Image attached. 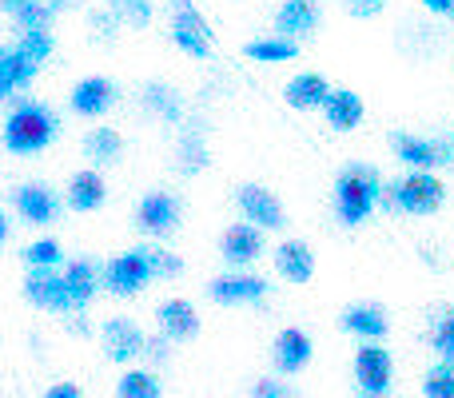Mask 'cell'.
Wrapping results in <instances>:
<instances>
[{
	"instance_id": "cell-30",
	"label": "cell",
	"mask_w": 454,
	"mask_h": 398,
	"mask_svg": "<svg viewBox=\"0 0 454 398\" xmlns=\"http://www.w3.org/2000/svg\"><path fill=\"white\" fill-rule=\"evenodd\" d=\"M164 383H160L152 371H124L116 378V398H160Z\"/></svg>"
},
{
	"instance_id": "cell-26",
	"label": "cell",
	"mask_w": 454,
	"mask_h": 398,
	"mask_svg": "<svg viewBox=\"0 0 454 398\" xmlns=\"http://www.w3.org/2000/svg\"><path fill=\"white\" fill-rule=\"evenodd\" d=\"M0 8L20 32H48L56 16L48 0H0Z\"/></svg>"
},
{
	"instance_id": "cell-2",
	"label": "cell",
	"mask_w": 454,
	"mask_h": 398,
	"mask_svg": "<svg viewBox=\"0 0 454 398\" xmlns=\"http://www.w3.org/2000/svg\"><path fill=\"white\" fill-rule=\"evenodd\" d=\"M56 140V112L40 100H12L4 116V148L12 156H36Z\"/></svg>"
},
{
	"instance_id": "cell-19",
	"label": "cell",
	"mask_w": 454,
	"mask_h": 398,
	"mask_svg": "<svg viewBox=\"0 0 454 398\" xmlns=\"http://www.w3.org/2000/svg\"><path fill=\"white\" fill-rule=\"evenodd\" d=\"M319 28V4L315 0H283L275 8V32L287 40H299V36H311Z\"/></svg>"
},
{
	"instance_id": "cell-24",
	"label": "cell",
	"mask_w": 454,
	"mask_h": 398,
	"mask_svg": "<svg viewBox=\"0 0 454 398\" xmlns=\"http://www.w3.org/2000/svg\"><path fill=\"white\" fill-rule=\"evenodd\" d=\"M391 148L411 172H431V168L442 164L439 156V144L434 140H423V136H411V132H395L391 136Z\"/></svg>"
},
{
	"instance_id": "cell-25",
	"label": "cell",
	"mask_w": 454,
	"mask_h": 398,
	"mask_svg": "<svg viewBox=\"0 0 454 398\" xmlns=\"http://www.w3.org/2000/svg\"><path fill=\"white\" fill-rule=\"evenodd\" d=\"M323 116H327V124L335 128V132H351V128L363 124L367 108H363L359 92H351V88H335L331 100H327V108H323Z\"/></svg>"
},
{
	"instance_id": "cell-16",
	"label": "cell",
	"mask_w": 454,
	"mask_h": 398,
	"mask_svg": "<svg viewBox=\"0 0 454 398\" xmlns=\"http://www.w3.org/2000/svg\"><path fill=\"white\" fill-rule=\"evenodd\" d=\"M339 327H343L347 335H359L363 343H379V339H387V331H391V319H387V311L379 303H355L339 315Z\"/></svg>"
},
{
	"instance_id": "cell-40",
	"label": "cell",
	"mask_w": 454,
	"mask_h": 398,
	"mask_svg": "<svg viewBox=\"0 0 454 398\" xmlns=\"http://www.w3.org/2000/svg\"><path fill=\"white\" fill-rule=\"evenodd\" d=\"M343 4H347V12H351V16H359V20H371V16L383 12L387 0H343Z\"/></svg>"
},
{
	"instance_id": "cell-34",
	"label": "cell",
	"mask_w": 454,
	"mask_h": 398,
	"mask_svg": "<svg viewBox=\"0 0 454 398\" xmlns=\"http://www.w3.org/2000/svg\"><path fill=\"white\" fill-rule=\"evenodd\" d=\"M64 259V247L56 239H36L24 247V263H28V271H36V267H60Z\"/></svg>"
},
{
	"instance_id": "cell-27",
	"label": "cell",
	"mask_w": 454,
	"mask_h": 398,
	"mask_svg": "<svg viewBox=\"0 0 454 398\" xmlns=\"http://www.w3.org/2000/svg\"><path fill=\"white\" fill-rule=\"evenodd\" d=\"M176 160H180L184 176H200L207 168V132L204 124H184L180 144H176Z\"/></svg>"
},
{
	"instance_id": "cell-35",
	"label": "cell",
	"mask_w": 454,
	"mask_h": 398,
	"mask_svg": "<svg viewBox=\"0 0 454 398\" xmlns=\"http://www.w3.org/2000/svg\"><path fill=\"white\" fill-rule=\"evenodd\" d=\"M16 48L28 52L36 64H44L48 56H52V32H20V36H16Z\"/></svg>"
},
{
	"instance_id": "cell-37",
	"label": "cell",
	"mask_w": 454,
	"mask_h": 398,
	"mask_svg": "<svg viewBox=\"0 0 454 398\" xmlns=\"http://www.w3.org/2000/svg\"><path fill=\"white\" fill-rule=\"evenodd\" d=\"M148 255H152V271L160 275V279H176V275L184 271V263H180V255H172L168 247H148Z\"/></svg>"
},
{
	"instance_id": "cell-11",
	"label": "cell",
	"mask_w": 454,
	"mask_h": 398,
	"mask_svg": "<svg viewBox=\"0 0 454 398\" xmlns=\"http://www.w3.org/2000/svg\"><path fill=\"white\" fill-rule=\"evenodd\" d=\"M116 100H120V88L112 84L108 76H84L76 88H72L68 108L84 120H100L116 108Z\"/></svg>"
},
{
	"instance_id": "cell-5",
	"label": "cell",
	"mask_w": 454,
	"mask_h": 398,
	"mask_svg": "<svg viewBox=\"0 0 454 398\" xmlns=\"http://www.w3.org/2000/svg\"><path fill=\"white\" fill-rule=\"evenodd\" d=\"M156 279L152 271V255L148 247H132V251H120L108 267H104V287L112 291L116 299H128V295H140L148 283Z\"/></svg>"
},
{
	"instance_id": "cell-7",
	"label": "cell",
	"mask_w": 454,
	"mask_h": 398,
	"mask_svg": "<svg viewBox=\"0 0 454 398\" xmlns=\"http://www.w3.org/2000/svg\"><path fill=\"white\" fill-rule=\"evenodd\" d=\"M271 283L255 271H227L220 279L207 283V299L220 307H251V303H263Z\"/></svg>"
},
{
	"instance_id": "cell-17",
	"label": "cell",
	"mask_w": 454,
	"mask_h": 398,
	"mask_svg": "<svg viewBox=\"0 0 454 398\" xmlns=\"http://www.w3.org/2000/svg\"><path fill=\"white\" fill-rule=\"evenodd\" d=\"M331 92H335V88L327 84L323 72H299V76L283 88V100H287V108H295V112H315V108H327Z\"/></svg>"
},
{
	"instance_id": "cell-13",
	"label": "cell",
	"mask_w": 454,
	"mask_h": 398,
	"mask_svg": "<svg viewBox=\"0 0 454 398\" xmlns=\"http://www.w3.org/2000/svg\"><path fill=\"white\" fill-rule=\"evenodd\" d=\"M220 255H223V263L235 267V271L251 267L259 255H263V227L247 223V219H243V223H231L220 239Z\"/></svg>"
},
{
	"instance_id": "cell-10",
	"label": "cell",
	"mask_w": 454,
	"mask_h": 398,
	"mask_svg": "<svg viewBox=\"0 0 454 398\" xmlns=\"http://www.w3.org/2000/svg\"><path fill=\"white\" fill-rule=\"evenodd\" d=\"M12 207L24 223L48 227V223H56V215H60V196H56L48 183L32 180V183H20V188L12 191Z\"/></svg>"
},
{
	"instance_id": "cell-43",
	"label": "cell",
	"mask_w": 454,
	"mask_h": 398,
	"mask_svg": "<svg viewBox=\"0 0 454 398\" xmlns=\"http://www.w3.org/2000/svg\"><path fill=\"white\" fill-rule=\"evenodd\" d=\"M423 8L434 16H454V0H423Z\"/></svg>"
},
{
	"instance_id": "cell-28",
	"label": "cell",
	"mask_w": 454,
	"mask_h": 398,
	"mask_svg": "<svg viewBox=\"0 0 454 398\" xmlns=\"http://www.w3.org/2000/svg\"><path fill=\"white\" fill-rule=\"evenodd\" d=\"M84 156L92 160L96 168H108L124 156V136L116 128H88L84 136Z\"/></svg>"
},
{
	"instance_id": "cell-31",
	"label": "cell",
	"mask_w": 454,
	"mask_h": 398,
	"mask_svg": "<svg viewBox=\"0 0 454 398\" xmlns=\"http://www.w3.org/2000/svg\"><path fill=\"white\" fill-rule=\"evenodd\" d=\"M108 8L120 16V24H124V28H148L152 16H156L152 0H108Z\"/></svg>"
},
{
	"instance_id": "cell-32",
	"label": "cell",
	"mask_w": 454,
	"mask_h": 398,
	"mask_svg": "<svg viewBox=\"0 0 454 398\" xmlns=\"http://www.w3.org/2000/svg\"><path fill=\"white\" fill-rule=\"evenodd\" d=\"M423 398H454V363L439 359L423 375Z\"/></svg>"
},
{
	"instance_id": "cell-22",
	"label": "cell",
	"mask_w": 454,
	"mask_h": 398,
	"mask_svg": "<svg viewBox=\"0 0 454 398\" xmlns=\"http://www.w3.org/2000/svg\"><path fill=\"white\" fill-rule=\"evenodd\" d=\"M275 271H279V279L303 287V283H311V275H315V251L307 247L303 239L279 243V247H275Z\"/></svg>"
},
{
	"instance_id": "cell-39",
	"label": "cell",
	"mask_w": 454,
	"mask_h": 398,
	"mask_svg": "<svg viewBox=\"0 0 454 398\" xmlns=\"http://www.w3.org/2000/svg\"><path fill=\"white\" fill-rule=\"evenodd\" d=\"M247 398H295L291 383H279V378H255Z\"/></svg>"
},
{
	"instance_id": "cell-9",
	"label": "cell",
	"mask_w": 454,
	"mask_h": 398,
	"mask_svg": "<svg viewBox=\"0 0 454 398\" xmlns=\"http://www.w3.org/2000/svg\"><path fill=\"white\" fill-rule=\"evenodd\" d=\"M100 343H104V355H108L112 363H124V367L136 359H144V351H148V335H144L132 319H124V315L104 323Z\"/></svg>"
},
{
	"instance_id": "cell-29",
	"label": "cell",
	"mask_w": 454,
	"mask_h": 398,
	"mask_svg": "<svg viewBox=\"0 0 454 398\" xmlns=\"http://www.w3.org/2000/svg\"><path fill=\"white\" fill-rule=\"evenodd\" d=\"M243 56L255 64H287L299 56V44L287 36H259V40H247V44H243Z\"/></svg>"
},
{
	"instance_id": "cell-8",
	"label": "cell",
	"mask_w": 454,
	"mask_h": 398,
	"mask_svg": "<svg viewBox=\"0 0 454 398\" xmlns=\"http://www.w3.org/2000/svg\"><path fill=\"white\" fill-rule=\"evenodd\" d=\"M24 299L36 303L40 311L76 315L72 311V295H68V283H64V271H56V267H36V271H28V279H24Z\"/></svg>"
},
{
	"instance_id": "cell-23",
	"label": "cell",
	"mask_w": 454,
	"mask_h": 398,
	"mask_svg": "<svg viewBox=\"0 0 454 398\" xmlns=\"http://www.w3.org/2000/svg\"><path fill=\"white\" fill-rule=\"evenodd\" d=\"M140 104L148 116L164 120V124H184V96L168 80H148L140 88Z\"/></svg>"
},
{
	"instance_id": "cell-42",
	"label": "cell",
	"mask_w": 454,
	"mask_h": 398,
	"mask_svg": "<svg viewBox=\"0 0 454 398\" xmlns=\"http://www.w3.org/2000/svg\"><path fill=\"white\" fill-rule=\"evenodd\" d=\"M44 398H84V394H80L76 383H52V386L44 391Z\"/></svg>"
},
{
	"instance_id": "cell-6",
	"label": "cell",
	"mask_w": 454,
	"mask_h": 398,
	"mask_svg": "<svg viewBox=\"0 0 454 398\" xmlns=\"http://www.w3.org/2000/svg\"><path fill=\"white\" fill-rule=\"evenodd\" d=\"M180 215H184L180 196L156 188L140 199V207H136V227H140L144 235H152V239H168V235L180 231Z\"/></svg>"
},
{
	"instance_id": "cell-36",
	"label": "cell",
	"mask_w": 454,
	"mask_h": 398,
	"mask_svg": "<svg viewBox=\"0 0 454 398\" xmlns=\"http://www.w3.org/2000/svg\"><path fill=\"white\" fill-rule=\"evenodd\" d=\"M172 36H176V44H180L188 56H196V60H207V56H212V36H204V32L172 28Z\"/></svg>"
},
{
	"instance_id": "cell-3",
	"label": "cell",
	"mask_w": 454,
	"mask_h": 398,
	"mask_svg": "<svg viewBox=\"0 0 454 398\" xmlns=\"http://www.w3.org/2000/svg\"><path fill=\"white\" fill-rule=\"evenodd\" d=\"M447 199V183L434 172H407L403 180H395L387 188V203L383 207H395L403 215H434Z\"/></svg>"
},
{
	"instance_id": "cell-4",
	"label": "cell",
	"mask_w": 454,
	"mask_h": 398,
	"mask_svg": "<svg viewBox=\"0 0 454 398\" xmlns=\"http://www.w3.org/2000/svg\"><path fill=\"white\" fill-rule=\"evenodd\" d=\"M355 386L359 398H387L395 386V359L383 343H363L355 351Z\"/></svg>"
},
{
	"instance_id": "cell-44",
	"label": "cell",
	"mask_w": 454,
	"mask_h": 398,
	"mask_svg": "<svg viewBox=\"0 0 454 398\" xmlns=\"http://www.w3.org/2000/svg\"><path fill=\"white\" fill-rule=\"evenodd\" d=\"M52 4V12H76V8H84V0H48Z\"/></svg>"
},
{
	"instance_id": "cell-15",
	"label": "cell",
	"mask_w": 454,
	"mask_h": 398,
	"mask_svg": "<svg viewBox=\"0 0 454 398\" xmlns=\"http://www.w3.org/2000/svg\"><path fill=\"white\" fill-rule=\"evenodd\" d=\"M36 72L40 64L28 52H20L16 44L0 48V100H16V92L36 80Z\"/></svg>"
},
{
	"instance_id": "cell-33",
	"label": "cell",
	"mask_w": 454,
	"mask_h": 398,
	"mask_svg": "<svg viewBox=\"0 0 454 398\" xmlns=\"http://www.w3.org/2000/svg\"><path fill=\"white\" fill-rule=\"evenodd\" d=\"M431 351L454 363V311H439L431 323Z\"/></svg>"
},
{
	"instance_id": "cell-41",
	"label": "cell",
	"mask_w": 454,
	"mask_h": 398,
	"mask_svg": "<svg viewBox=\"0 0 454 398\" xmlns=\"http://www.w3.org/2000/svg\"><path fill=\"white\" fill-rule=\"evenodd\" d=\"M168 355H172V339H168V335L148 339V351H144V359H152V363H168Z\"/></svg>"
},
{
	"instance_id": "cell-20",
	"label": "cell",
	"mask_w": 454,
	"mask_h": 398,
	"mask_svg": "<svg viewBox=\"0 0 454 398\" xmlns=\"http://www.w3.org/2000/svg\"><path fill=\"white\" fill-rule=\"evenodd\" d=\"M64 283H68V295H72V311L84 315V307L96 299V287H104V271L92 259H72L64 267Z\"/></svg>"
},
{
	"instance_id": "cell-1",
	"label": "cell",
	"mask_w": 454,
	"mask_h": 398,
	"mask_svg": "<svg viewBox=\"0 0 454 398\" xmlns=\"http://www.w3.org/2000/svg\"><path fill=\"white\" fill-rule=\"evenodd\" d=\"M387 203V188H383V172L371 164H347L335 176V215L339 223L359 227L363 219H371V211Z\"/></svg>"
},
{
	"instance_id": "cell-14",
	"label": "cell",
	"mask_w": 454,
	"mask_h": 398,
	"mask_svg": "<svg viewBox=\"0 0 454 398\" xmlns=\"http://www.w3.org/2000/svg\"><path fill=\"white\" fill-rule=\"evenodd\" d=\"M315 347H311V335H307L303 327H283L279 335H275L271 343V363L279 375H299V371H307V363H311Z\"/></svg>"
},
{
	"instance_id": "cell-38",
	"label": "cell",
	"mask_w": 454,
	"mask_h": 398,
	"mask_svg": "<svg viewBox=\"0 0 454 398\" xmlns=\"http://www.w3.org/2000/svg\"><path fill=\"white\" fill-rule=\"evenodd\" d=\"M88 24H92V32L104 40V44H112V40H116V32L124 28V24H120V16L112 12V8H100V12H92V16H88Z\"/></svg>"
},
{
	"instance_id": "cell-21",
	"label": "cell",
	"mask_w": 454,
	"mask_h": 398,
	"mask_svg": "<svg viewBox=\"0 0 454 398\" xmlns=\"http://www.w3.org/2000/svg\"><path fill=\"white\" fill-rule=\"evenodd\" d=\"M64 199H68V207L80 211V215H88V211H100L104 199H108V183H104V176L96 172V168H84V172H76L68 180V191H64Z\"/></svg>"
},
{
	"instance_id": "cell-12",
	"label": "cell",
	"mask_w": 454,
	"mask_h": 398,
	"mask_svg": "<svg viewBox=\"0 0 454 398\" xmlns=\"http://www.w3.org/2000/svg\"><path fill=\"white\" fill-rule=\"evenodd\" d=\"M235 203H239L243 219L255 227H263V231H279L283 223H287V215H283V203L275 191L259 188V183H243L239 191H235Z\"/></svg>"
},
{
	"instance_id": "cell-18",
	"label": "cell",
	"mask_w": 454,
	"mask_h": 398,
	"mask_svg": "<svg viewBox=\"0 0 454 398\" xmlns=\"http://www.w3.org/2000/svg\"><path fill=\"white\" fill-rule=\"evenodd\" d=\"M156 323H160V335H168L172 343H192V339L200 335V315L188 299H168V303H160Z\"/></svg>"
}]
</instances>
